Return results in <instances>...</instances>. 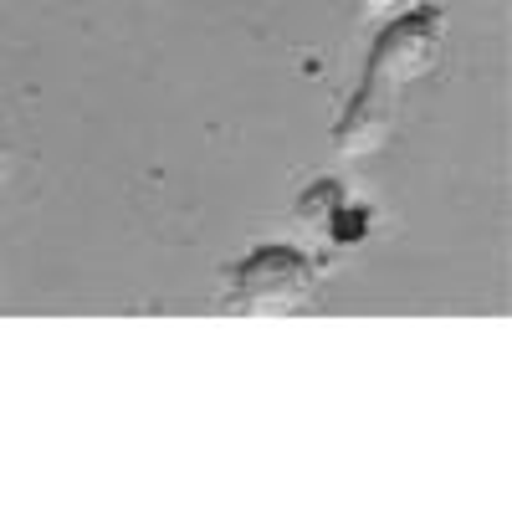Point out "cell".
<instances>
[{"instance_id": "6da1fadb", "label": "cell", "mask_w": 512, "mask_h": 512, "mask_svg": "<svg viewBox=\"0 0 512 512\" xmlns=\"http://www.w3.org/2000/svg\"><path fill=\"white\" fill-rule=\"evenodd\" d=\"M446 52V16L436 6H405L384 21V31L374 36V47L364 57V77H359V98L390 103L400 93H410L420 77H431L436 62Z\"/></svg>"}, {"instance_id": "277c9868", "label": "cell", "mask_w": 512, "mask_h": 512, "mask_svg": "<svg viewBox=\"0 0 512 512\" xmlns=\"http://www.w3.org/2000/svg\"><path fill=\"white\" fill-rule=\"evenodd\" d=\"M349 6H354L359 16H369V21H390L395 11L410 6V0H349Z\"/></svg>"}, {"instance_id": "7a4b0ae2", "label": "cell", "mask_w": 512, "mask_h": 512, "mask_svg": "<svg viewBox=\"0 0 512 512\" xmlns=\"http://www.w3.org/2000/svg\"><path fill=\"white\" fill-rule=\"evenodd\" d=\"M318 297V267L297 246H256L231 272L226 308L236 318H292Z\"/></svg>"}, {"instance_id": "3957f363", "label": "cell", "mask_w": 512, "mask_h": 512, "mask_svg": "<svg viewBox=\"0 0 512 512\" xmlns=\"http://www.w3.org/2000/svg\"><path fill=\"white\" fill-rule=\"evenodd\" d=\"M390 134H395V108L354 93L344 118L333 123V149L344 159H369V154H379L384 144H390Z\"/></svg>"}]
</instances>
